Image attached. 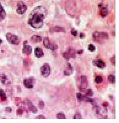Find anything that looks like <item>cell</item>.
Wrapping results in <instances>:
<instances>
[{
	"instance_id": "cell-24",
	"label": "cell",
	"mask_w": 119,
	"mask_h": 123,
	"mask_svg": "<svg viewBox=\"0 0 119 123\" xmlns=\"http://www.w3.org/2000/svg\"><path fill=\"white\" fill-rule=\"evenodd\" d=\"M103 81V79L102 77L99 76H97L95 77L94 81L96 83H99L102 82Z\"/></svg>"
},
{
	"instance_id": "cell-29",
	"label": "cell",
	"mask_w": 119,
	"mask_h": 123,
	"mask_svg": "<svg viewBox=\"0 0 119 123\" xmlns=\"http://www.w3.org/2000/svg\"><path fill=\"white\" fill-rule=\"evenodd\" d=\"M45 106V104L43 100H40L39 103V107L41 109H43Z\"/></svg>"
},
{
	"instance_id": "cell-1",
	"label": "cell",
	"mask_w": 119,
	"mask_h": 123,
	"mask_svg": "<svg viewBox=\"0 0 119 123\" xmlns=\"http://www.w3.org/2000/svg\"><path fill=\"white\" fill-rule=\"evenodd\" d=\"M47 14L46 8L42 6L35 8L29 15L28 23L33 28H41Z\"/></svg>"
},
{
	"instance_id": "cell-28",
	"label": "cell",
	"mask_w": 119,
	"mask_h": 123,
	"mask_svg": "<svg viewBox=\"0 0 119 123\" xmlns=\"http://www.w3.org/2000/svg\"><path fill=\"white\" fill-rule=\"evenodd\" d=\"M115 55H113L111 58L110 59V61L112 65H115Z\"/></svg>"
},
{
	"instance_id": "cell-26",
	"label": "cell",
	"mask_w": 119,
	"mask_h": 123,
	"mask_svg": "<svg viewBox=\"0 0 119 123\" xmlns=\"http://www.w3.org/2000/svg\"><path fill=\"white\" fill-rule=\"evenodd\" d=\"M73 119H82V116L81 114L80 113H76L74 114L73 117Z\"/></svg>"
},
{
	"instance_id": "cell-2",
	"label": "cell",
	"mask_w": 119,
	"mask_h": 123,
	"mask_svg": "<svg viewBox=\"0 0 119 123\" xmlns=\"http://www.w3.org/2000/svg\"><path fill=\"white\" fill-rule=\"evenodd\" d=\"M43 44L45 48L52 51H55L58 48L57 44L47 37L43 39Z\"/></svg>"
},
{
	"instance_id": "cell-14",
	"label": "cell",
	"mask_w": 119,
	"mask_h": 123,
	"mask_svg": "<svg viewBox=\"0 0 119 123\" xmlns=\"http://www.w3.org/2000/svg\"><path fill=\"white\" fill-rule=\"evenodd\" d=\"M0 81L1 83L4 85H9L10 83L8 77L5 74H1L0 75Z\"/></svg>"
},
{
	"instance_id": "cell-3",
	"label": "cell",
	"mask_w": 119,
	"mask_h": 123,
	"mask_svg": "<svg viewBox=\"0 0 119 123\" xmlns=\"http://www.w3.org/2000/svg\"><path fill=\"white\" fill-rule=\"evenodd\" d=\"M5 37L8 42L12 44L18 45L20 42L18 36L10 32L7 33Z\"/></svg>"
},
{
	"instance_id": "cell-12",
	"label": "cell",
	"mask_w": 119,
	"mask_h": 123,
	"mask_svg": "<svg viewBox=\"0 0 119 123\" xmlns=\"http://www.w3.org/2000/svg\"><path fill=\"white\" fill-rule=\"evenodd\" d=\"M22 51V53L24 55H29L32 52V48L29 45L25 44L23 46Z\"/></svg>"
},
{
	"instance_id": "cell-37",
	"label": "cell",
	"mask_w": 119,
	"mask_h": 123,
	"mask_svg": "<svg viewBox=\"0 0 119 123\" xmlns=\"http://www.w3.org/2000/svg\"><path fill=\"white\" fill-rule=\"evenodd\" d=\"M3 42V40L1 39L0 38V43H2Z\"/></svg>"
},
{
	"instance_id": "cell-16",
	"label": "cell",
	"mask_w": 119,
	"mask_h": 123,
	"mask_svg": "<svg viewBox=\"0 0 119 123\" xmlns=\"http://www.w3.org/2000/svg\"><path fill=\"white\" fill-rule=\"evenodd\" d=\"M100 7H102L100 10V14L102 17H105L108 15V8L106 7H103L102 6H99Z\"/></svg>"
},
{
	"instance_id": "cell-35",
	"label": "cell",
	"mask_w": 119,
	"mask_h": 123,
	"mask_svg": "<svg viewBox=\"0 0 119 123\" xmlns=\"http://www.w3.org/2000/svg\"><path fill=\"white\" fill-rule=\"evenodd\" d=\"M80 37L81 38H83L85 37V34L82 32H81L80 34Z\"/></svg>"
},
{
	"instance_id": "cell-4",
	"label": "cell",
	"mask_w": 119,
	"mask_h": 123,
	"mask_svg": "<svg viewBox=\"0 0 119 123\" xmlns=\"http://www.w3.org/2000/svg\"><path fill=\"white\" fill-rule=\"evenodd\" d=\"M51 73L50 66L48 63L43 64L41 67V74L43 77H48Z\"/></svg>"
},
{
	"instance_id": "cell-22",
	"label": "cell",
	"mask_w": 119,
	"mask_h": 123,
	"mask_svg": "<svg viewBox=\"0 0 119 123\" xmlns=\"http://www.w3.org/2000/svg\"><path fill=\"white\" fill-rule=\"evenodd\" d=\"M76 96L79 102H81L84 100L85 95H82L80 93H78L76 94Z\"/></svg>"
},
{
	"instance_id": "cell-23",
	"label": "cell",
	"mask_w": 119,
	"mask_h": 123,
	"mask_svg": "<svg viewBox=\"0 0 119 123\" xmlns=\"http://www.w3.org/2000/svg\"><path fill=\"white\" fill-rule=\"evenodd\" d=\"M52 31L54 32H64L65 31L64 29L61 27L56 26L52 28Z\"/></svg>"
},
{
	"instance_id": "cell-20",
	"label": "cell",
	"mask_w": 119,
	"mask_h": 123,
	"mask_svg": "<svg viewBox=\"0 0 119 123\" xmlns=\"http://www.w3.org/2000/svg\"><path fill=\"white\" fill-rule=\"evenodd\" d=\"M56 117L57 119H66V117L64 113L63 112L58 113L57 114Z\"/></svg>"
},
{
	"instance_id": "cell-17",
	"label": "cell",
	"mask_w": 119,
	"mask_h": 123,
	"mask_svg": "<svg viewBox=\"0 0 119 123\" xmlns=\"http://www.w3.org/2000/svg\"><path fill=\"white\" fill-rule=\"evenodd\" d=\"M42 40V39L41 37L38 35H33L31 37V40L32 42H41Z\"/></svg>"
},
{
	"instance_id": "cell-27",
	"label": "cell",
	"mask_w": 119,
	"mask_h": 123,
	"mask_svg": "<svg viewBox=\"0 0 119 123\" xmlns=\"http://www.w3.org/2000/svg\"><path fill=\"white\" fill-rule=\"evenodd\" d=\"M88 49L89 51L90 52L95 51L96 49L95 46L93 44H90L89 45L88 47Z\"/></svg>"
},
{
	"instance_id": "cell-8",
	"label": "cell",
	"mask_w": 119,
	"mask_h": 123,
	"mask_svg": "<svg viewBox=\"0 0 119 123\" xmlns=\"http://www.w3.org/2000/svg\"><path fill=\"white\" fill-rule=\"evenodd\" d=\"M81 84L79 89L81 91H84L88 85V81L86 76L82 75L81 76Z\"/></svg>"
},
{
	"instance_id": "cell-18",
	"label": "cell",
	"mask_w": 119,
	"mask_h": 123,
	"mask_svg": "<svg viewBox=\"0 0 119 123\" xmlns=\"http://www.w3.org/2000/svg\"><path fill=\"white\" fill-rule=\"evenodd\" d=\"M6 13L3 7L0 4V20H3L5 18Z\"/></svg>"
},
{
	"instance_id": "cell-25",
	"label": "cell",
	"mask_w": 119,
	"mask_h": 123,
	"mask_svg": "<svg viewBox=\"0 0 119 123\" xmlns=\"http://www.w3.org/2000/svg\"><path fill=\"white\" fill-rule=\"evenodd\" d=\"M94 94V92L93 90L91 89H89L87 90L86 92L85 95L86 96L90 97L93 96Z\"/></svg>"
},
{
	"instance_id": "cell-11",
	"label": "cell",
	"mask_w": 119,
	"mask_h": 123,
	"mask_svg": "<svg viewBox=\"0 0 119 123\" xmlns=\"http://www.w3.org/2000/svg\"><path fill=\"white\" fill-rule=\"evenodd\" d=\"M73 68L71 64L68 63L67 67L64 70L63 74L64 76H69L73 73Z\"/></svg>"
},
{
	"instance_id": "cell-15",
	"label": "cell",
	"mask_w": 119,
	"mask_h": 123,
	"mask_svg": "<svg viewBox=\"0 0 119 123\" xmlns=\"http://www.w3.org/2000/svg\"><path fill=\"white\" fill-rule=\"evenodd\" d=\"M26 104L28 106L29 110L33 113L37 112L38 110L36 107L33 105L30 100H28L26 101Z\"/></svg>"
},
{
	"instance_id": "cell-31",
	"label": "cell",
	"mask_w": 119,
	"mask_h": 123,
	"mask_svg": "<svg viewBox=\"0 0 119 123\" xmlns=\"http://www.w3.org/2000/svg\"><path fill=\"white\" fill-rule=\"evenodd\" d=\"M17 113L18 115H20L23 113V111L21 109H19L17 111Z\"/></svg>"
},
{
	"instance_id": "cell-7",
	"label": "cell",
	"mask_w": 119,
	"mask_h": 123,
	"mask_svg": "<svg viewBox=\"0 0 119 123\" xmlns=\"http://www.w3.org/2000/svg\"><path fill=\"white\" fill-rule=\"evenodd\" d=\"M27 9V5L22 1H20L17 4V8L16 9V12L19 14H24Z\"/></svg>"
},
{
	"instance_id": "cell-13",
	"label": "cell",
	"mask_w": 119,
	"mask_h": 123,
	"mask_svg": "<svg viewBox=\"0 0 119 123\" xmlns=\"http://www.w3.org/2000/svg\"><path fill=\"white\" fill-rule=\"evenodd\" d=\"M35 55L36 57L38 58H40L41 57L44 56V52L41 48L39 47H36L35 49Z\"/></svg>"
},
{
	"instance_id": "cell-33",
	"label": "cell",
	"mask_w": 119,
	"mask_h": 123,
	"mask_svg": "<svg viewBox=\"0 0 119 123\" xmlns=\"http://www.w3.org/2000/svg\"><path fill=\"white\" fill-rule=\"evenodd\" d=\"M5 110L6 112H11L12 111V109L10 107H7L5 109Z\"/></svg>"
},
{
	"instance_id": "cell-10",
	"label": "cell",
	"mask_w": 119,
	"mask_h": 123,
	"mask_svg": "<svg viewBox=\"0 0 119 123\" xmlns=\"http://www.w3.org/2000/svg\"><path fill=\"white\" fill-rule=\"evenodd\" d=\"M93 64L99 68H105L106 67V63L102 59H95L93 61Z\"/></svg>"
},
{
	"instance_id": "cell-19",
	"label": "cell",
	"mask_w": 119,
	"mask_h": 123,
	"mask_svg": "<svg viewBox=\"0 0 119 123\" xmlns=\"http://www.w3.org/2000/svg\"><path fill=\"white\" fill-rule=\"evenodd\" d=\"M0 98L1 101H5L7 99V97L2 89H0Z\"/></svg>"
},
{
	"instance_id": "cell-30",
	"label": "cell",
	"mask_w": 119,
	"mask_h": 123,
	"mask_svg": "<svg viewBox=\"0 0 119 123\" xmlns=\"http://www.w3.org/2000/svg\"><path fill=\"white\" fill-rule=\"evenodd\" d=\"M71 34L73 36H76L78 34V31L74 29H72L71 30Z\"/></svg>"
},
{
	"instance_id": "cell-32",
	"label": "cell",
	"mask_w": 119,
	"mask_h": 123,
	"mask_svg": "<svg viewBox=\"0 0 119 123\" xmlns=\"http://www.w3.org/2000/svg\"><path fill=\"white\" fill-rule=\"evenodd\" d=\"M36 119H45V117L44 116H42V115H40L36 117Z\"/></svg>"
},
{
	"instance_id": "cell-5",
	"label": "cell",
	"mask_w": 119,
	"mask_h": 123,
	"mask_svg": "<svg viewBox=\"0 0 119 123\" xmlns=\"http://www.w3.org/2000/svg\"><path fill=\"white\" fill-rule=\"evenodd\" d=\"M36 82V80L34 77L26 78L24 80V85L25 88L31 89L34 88Z\"/></svg>"
},
{
	"instance_id": "cell-21",
	"label": "cell",
	"mask_w": 119,
	"mask_h": 123,
	"mask_svg": "<svg viewBox=\"0 0 119 123\" xmlns=\"http://www.w3.org/2000/svg\"><path fill=\"white\" fill-rule=\"evenodd\" d=\"M108 80L110 82L114 83L116 82V77L113 74H110L108 76Z\"/></svg>"
},
{
	"instance_id": "cell-9",
	"label": "cell",
	"mask_w": 119,
	"mask_h": 123,
	"mask_svg": "<svg viewBox=\"0 0 119 123\" xmlns=\"http://www.w3.org/2000/svg\"><path fill=\"white\" fill-rule=\"evenodd\" d=\"M94 38L97 39H108L109 35L108 33L106 32H99L95 31L93 34Z\"/></svg>"
},
{
	"instance_id": "cell-6",
	"label": "cell",
	"mask_w": 119,
	"mask_h": 123,
	"mask_svg": "<svg viewBox=\"0 0 119 123\" xmlns=\"http://www.w3.org/2000/svg\"><path fill=\"white\" fill-rule=\"evenodd\" d=\"M76 53L75 49L72 48H69L68 49L67 51L63 52V55L65 59L68 60L71 58H75L76 57Z\"/></svg>"
},
{
	"instance_id": "cell-36",
	"label": "cell",
	"mask_w": 119,
	"mask_h": 123,
	"mask_svg": "<svg viewBox=\"0 0 119 123\" xmlns=\"http://www.w3.org/2000/svg\"><path fill=\"white\" fill-rule=\"evenodd\" d=\"M103 106L105 107H107L108 105H109V103H107V102H105L103 104Z\"/></svg>"
},
{
	"instance_id": "cell-34",
	"label": "cell",
	"mask_w": 119,
	"mask_h": 123,
	"mask_svg": "<svg viewBox=\"0 0 119 123\" xmlns=\"http://www.w3.org/2000/svg\"><path fill=\"white\" fill-rule=\"evenodd\" d=\"M83 49H80V50H78V51H77V54H79V55H81L82 53H83Z\"/></svg>"
}]
</instances>
